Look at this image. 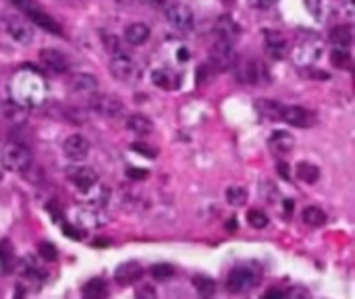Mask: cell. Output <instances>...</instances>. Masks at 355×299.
Segmentation results:
<instances>
[{"label":"cell","mask_w":355,"mask_h":299,"mask_svg":"<svg viewBox=\"0 0 355 299\" xmlns=\"http://www.w3.org/2000/svg\"><path fill=\"white\" fill-rule=\"evenodd\" d=\"M46 79L33 65H23L10 81V100L23 108L40 106L46 100Z\"/></svg>","instance_id":"6da1fadb"},{"label":"cell","mask_w":355,"mask_h":299,"mask_svg":"<svg viewBox=\"0 0 355 299\" xmlns=\"http://www.w3.org/2000/svg\"><path fill=\"white\" fill-rule=\"evenodd\" d=\"M2 166L15 173H27L33 166L31 150L19 142H8L2 150Z\"/></svg>","instance_id":"7a4b0ae2"},{"label":"cell","mask_w":355,"mask_h":299,"mask_svg":"<svg viewBox=\"0 0 355 299\" xmlns=\"http://www.w3.org/2000/svg\"><path fill=\"white\" fill-rule=\"evenodd\" d=\"M322 40L316 33H302L293 48V58L300 67H310L322 56Z\"/></svg>","instance_id":"3957f363"},{"label":"cell","mask_w":355,"mask_h":299,"mask_svg":"<svg viewBox=\"0 0 355 299\" xmlns=\"http://www.w3.org/2000/svg\"><path fill=\"white\" fill-rule=\"evenodd\" d=\"M10 4L17 6L31 23L40 25V29L50 31V33H54V35H62V27H60L46 10H42V8L35 4V0H10Z\"/></svg>","instance_id":"277c9868"},{"label":"cell","mask_w":355,"mask_h":299,"mask_svg":"<svg viewBox=\"0 0 355 299\" xmlns=\"http://www.w3.org/2000/svg\"><path fill=\"white\" fill-rule=\"evenodd\" d=\"M0 25L4 29V33L15 40L17 44L21 46H27L33 42V27L23 19V17H17V15H2L0 17Z\"/></svg>","instance_id":"5b68a950"},{"label":"cell","mask_w":355,"mask_h":299,"mask_svg":"<svg viewBox=\"0 0 355 299\" xmlns=\"http://www.w3.org/2000/svg\"><path fill=\"white\" fill-rule=\"evenodd\" d=\"M237 52L233 48V44H227V42H216L210 50V58H208V65L214 73H225V71H233L235 65H237Z\"/></svg>","instance_id":"8992f818"},{"label":"cell","mask_w":355,"mask_h":299,"mask_svg":"<svg viewBox=\"0 0 355 299\" xmlns=\"http://www.w3.org/2000/svg\"><path fill=\"white\" fill-rule=\"evenodd\" d=\"M87 106H89V110H94L96 114L106 117V119H116L125 112L123 102L110 94H92Z\"/></svg>","instance_id":"52a82bcc"},{"label":"cell","mask_w":355,"mask_h":299,"mask_svg":"<svg viewBox=\"0 0 355 299\" xmlns=\"http://www.w3.org/2000/svg\"><path fill=\"white\" fill-rule=\"evenodd\" d=\"M110 73H112L114 79H119L123 83H131V81H135L139 77V67L129 54L116 52L110 58Z\"/></svg>","instance_id":"ba28073f"},{"label":"cell","mask_w":355,"mask_h":299,"mask_svg":"<svg viewBox=\"0 0 355 299\" xmlns=\"http://www.w3.org/2000/svg\"><path fill=\"white\" fill-rule=\"evenodd\" d=\"M258 273L254 268H248V266H237L229 273L227 277V289L231 293H245L250 291L254 285H258Z\"/></svg>","instance_id":"9c48e42d"},{"label":"cell","mask_w":355,"mask_h":299,"mask_svg":"<svg viewBox=\"0 0 355 299\" xmlns=\"http://www.w3.org/2000/svg\"><path fill=\"white\" fill-rule=\"evenodd\" d=\"M166 21L175 31L189 33L193 29V10L187 4L175 2L166 8Z\"/></svg>","instance_id":"30bf717a"},{"label":"cell","mask_w":355,"mask_h":299,"mask_svg":"<svg viewBox=\"0 0 355 299\" xmlns=\"http://www.w3.org/2000/svg\"><path fill=\"white\" fill-rule=\"evenodd\" d=\"M69 181L83 194L92 191L96 185H98V173L92 169V166H73L69 173H67Z\"/></svg>","instance_id":"8fae6325"},{"label":"cell","mask_w":355,"mask_h":299,"mask_svg":"<svg viewBox=\"0 0 355 299\" xmlns=\"http://www.w3.org/2000/svg\"><path fill=\"white\" fill-rule=\"evenodd\" d=\"M281 121L293 125V127H312L316 123V117L312 110L304 108V106H283V114Z\"/></svg>","instance_id":"7c38bea8"},{"label":"cell","mask_w":355,"mask_h":299,"mask_svg":"<svg viewBox=\"0 0 355 299\" xmlns=\"http://www.w3.org/2000/svg\"><path fill=\"white\" fill-rule=\"evenodd\" d=\"M235 69H237V79L243 81V83H248V85H256L262 79V71H264V67L256 58L237 60Z\"/></svg>","instance_id":"4fadbf2b"},{"label":"cell","mask_w":355,"mask_h":299,"mask_svg":"<svg viewBox=\"0 0 355 299\" xmlns=\"http://www.w3.org/2000/svg\"><path fill=\"white\" fill-rule=\"evenodd\" d=\"M62 152L73 162L85 160L87 154H89V142L83 135H69L64 139V144H62Z\"/></svg>","instance_id":"5bb4252c"},{"label":"cell","mask_w":355,"mask_h":299,"mask_svg":"<svg viewBox=\"0 0 355 299\" xmlns=\"http://www.w3.org/2000/svg\"><path fill=\"white\" fill-rule=\"evenodd\" d=\"M214 33L218 35L220 42L235 44V42L239 40V35H241V27H239V23H237L231 15H223V17H218V21H216Z\"/></svg>","instance_id":"9a60e30c"},{"label":"cell","mask_w":355,"mask_h":299,"mask_svg":"<svg viewBox=\"0 0 355 299\" xmlns=\"http://www.w3.org/2000/svg\"><path fill=\"white\" fill-rule=\"evenodd\" d=\"M40 62H42L48 71L58 73V75H62V73L69 71V58H67L60 50H54V48H44V50H40Z\"/></svg>","instance_id":"2e32d148"},{"label":"cell","mask_w":355,"mask_h":299,"mask_svg":"<svg viewBox=\"0 0 355 299\" xmlns=\"http://www.w3.org/2000/svg\"><path fill=\"white\" fill-rule=\"evenodd\" d=\"M69 87L73 92H77V94L92 96L98 89V77L89 75V73H73L71 79H69Z\"/></svg>","instance_id":"e0dca14e"},{"label":"cell","mask_w":355,"mask_h":299,"mask_svg":"<svg viewBox=\"0 0 355 299\" xmlns=\"http://www.w3.org/2000/svg\"><path fill=\"white\" fill-rule=\"evenodd\" d=\"M266 50L272 58H285L289 54V44L283 33L279 31H266Z\"/></svg>","instance_id":"ac0fdd59"},{"label":"cell","mask_w":355,"mask_h":299,"mask_svg":"<svg viewBox=\"0 0 355 299\" xmlns=\"http://www.w3.org/2000/svg\"><path fill=\"white\" fill-rule=\"evenodd\" d=\"M141 275H144V268L137 262H125L114 271V281L119 285H131V283L139 281Z\"/></svg>","instance_id":"d6986e66"},{"label":"cell","mask_w":355,"mask_h":299,"mask_svg":"<svg viewBox=\"0 0 355 299\" xmlns=\"http://www.w3.org/2000/svg\"><path fill=\"white\" fill-rule=\"evenodd\" d=\"M268 146H270V150H272L277 156H285V154H289V152L293 150L295 137H293L291 133H287V131H275V133L270 135V139H268Z\"/></svg>","instance_id":"ffe728a7"},{"label":"cell","mask_w":355,"mask_h":299,"mask_svg":"<svg viewBox=\"0 0 355 299\" xmlns=\"http://www.w3.org/2000/svg\"><path fill=\"white\" fill-rule=\"evenodd\" d=\"M123 37H125V42L131 44V46H141V44H146L148 37H150V27H148L146 23H139V21H137V23H131V25H127Z\"/></svg>","instance_id":"44dd1931"},{"label":"cell","mask_w":355,"mask_h":299,"mask_svg":"<svg viewBox=\"0 0 355 299\" xmlns=\"http://www.w3.org/2000/svg\"><path fill=\"white\" fill-rule=\"evenodd\" d=\"M329 40L335 48H349L354 42V27L352 25H335L329 33Z\"/></svg>","instance_id":"7402d4cb"},{"label":"cell","mask_w":355,"mask_h":299,"mask_svg":"<svg viewBox=\"0 0 355 299\" xmlns=\"http://www.w3.org/2000/svg\"><path fill=\"white\" fill-rule=\"evenodd\" d=\"M152 81L160 89H177L179 87V75L171 69H156L152 73Z\"/></svg>","instance_id":"603a6c76"},{"label":"cell","mask_w":355,"mask_h":299,"mask_svg":"<svg viewBox=\"0 0 355 299\" xmlns=\"http://www.w3.org/2000/svg\"><path fill=\"white\" fill-rule=\"evenodd\" d=\"M256 110L268 119V121H281V114H283V104L277 102V100H268V98H262L256 102Z\"/></svg>","instance_id":"cb8c5ba5"},{"label":"cell","mask_w":355,"mask_h":299,"mask_svg":"<svg viewBox=\"0 0 355 299\" xmlns=\"http://www.w3.org/2000/svg\"><path fill=\"white\" fill-rule=\"evenodd\" d=\"M127 129H129L131 133H135V135L146 137V135H150V133L154 131V123H152L146 114H131V117L127 119Z\"/></svg>","instance_id":"d4e9b609"},{"label":"cell","mask_w":355,"mask_h":299,"mask_svg":"<svg viewBox=\"0 0 355 299\" xmlns=\"http://www.w3.org/2000/svg\"><path fill=\"white\" fill-rule=\"evenodd\" d=\"M295 175H297V179H300L302 183L314 185V183H318V179H320V169H318L316 164H312V162H300Z\"/></svg>","instance_id":"484cf974"},{"label":"cell","mask_w":355,"mask_h":299,"mask_svg":"<svg viewBox=\"0 0 355 299\" xmlns=\"http://www.w3.org/2000/svg\"><path fill=\"white\" fill-rule=\"evenodd\" d=\"M15 264H17V258H15L12 244L8 239H2L0 241V266H2V273H12Z\"/></svg>","instance_id":"4316f807"},{"label":"cell","mask_w":355,"mask_h":299,"mask_svg":"<svg viewBox=\"0 0 355 299\" xmlns=\"http://www.w3.org/2000/svg\"><path fill=\"white\" fill-rule=\"evenodd\" d=\"M81 293H83V298L87 299H102L108 296V287H106V283L102 279H92V281H87L83 285Z\"/></svg>","instance_id":"83f0119b"},{"label":"cell","mask_w":355,"mask_h":299,"mask_svg":"<svg viewBox=\"0 0 355 299\" xmlns=\"http://www.w3.org/2000/svg\"><path fill=\"white\" fill-rule=\"evenodd\" d=\"M302 216H304V223L310 225V227H324L327 225V212L322 208H318V206L304 208Z\"/></svg>","instance_id":"f1b7e54d"},{"label":"cell","mask_w":355,"mask_h":299,"mask_svg":"<svg viewBox=\"0 0 355 299\" xmlns=\"http://www.w3.org/2000/svg\"><path fill=\"white\" fill-rule=\"evenodd\" d=\"M193 287H196V291H198L200 296H204V298H210V296L216 293V283H214L210 277H204V275L193 277Z\"/></svg>","instance_id":"f546056e"},{"label":"cell","mask_w":355,"mask_h":299,"mask_svg":"<svg viewBox=\"0 0 355 299\" xmlns=\"http://www.w3.org/2000/svg\"><path fill=\"white\" fill-rule=\"evenodd\" d=\"M306 6L318 21H324L331 12V0H306Z\"/></svg>","instance_id":"4dcf8cb0"},{"label":"cell","mask_w":355,"mask_h":299,"mask_svg":"<svg viewBox=\"0 0 355 299\" xmlns=\"http://www.w3.org/2000/svg\"><path fill=\"white\" fill-rule=\"evenodd\" d=\"M225 198H227V202H229L231 206H243V204L248 202V189L241 187V185H231V187L227 189Z\"/></svg>","instance_id":"1f68e13d"},{"label":"cell","mask_w":355,"mask_h":299,"mask_svg":"<svg viewBox=\"0 0 355 299\" xmlns=\"http://www.w3.org/2000/svg\"><path fill=\"white\" fill-rule=\"evenodd\" d=\"M331 62L341 69H352V54L349 48H335L331 54Z\"/></svg>","instance_id":"d6a6232c"},{"label":"cell","mask_w":355,"mask_h":299,"mask_svg":"<svg viewBox=\"0 0 355 299\" xmlns=\"http://www.w3.org/2000/svg\"><path fill=\"white\" fill-rule=\"evenodd\" d=\"M248 223H250V227H254V229H266L268 227V216L262 212V210H250L248 212Z\"/></svg>","instance_id":"836d02e7"},{"label":"cell","mask_w":355,"mask_h":299,"mask_svg":"<svg viewBox=\"0 0 355 299\" xmlns=\"http://www.w3.org/2000/svg\"><path fill=\"white\" fill-rule=\"evenodd\" d=\"M37 254H40V258H44L46 262H54V260L58 258V252H56V248H54L50 241H42V244L37 246Z\"/></svg>","instance_id":"e575fe53"},{"label":"cell","mask_w":355,"mask_h":299,"mask_svg":"<svg viewBox=\"0 0 355 299\" xmlns=\"http://www.w3.org/2000/svg\"><path fill=\"white\" fill-rule=\"evenodd\" d=\"M152 275H154V279L164 281V279H168V277H173V275H175V268H173V266H168V264H156V266L152 268Z\"/></svg>","instance_id":"d590c367"},{"label":"cell","mask_w":355,"mask_h":299,"mask_svg":"<svg viewBox=\"0 0 355 299\" xmlns=\"http://www.w3.org/2000/svg\"><path fill=\"white\" fill-rule=\"evenodd\" d=\"M104 48H106V52H110V54H116V52H121V44H119V37H114V35H104Z\"/></svg>","instance_id":"8d00e7d4"},{"label":"cell","mask_w":355,"mask_h":299,"mask_svg":"<svg viewBox=\"0 0 355 299\" xmlns=\"http://www.w3.org/2000/svg\"><path fill=\"white\" fill-rule=\"evenodd\" d=\"M131 148H133L137 154L146 156V158H156V156H158V150H154V148H150V146H146V144H131Z\"/></svg>","instance_id":"74e56055"},{"label":"cell","mask_w":355,"mask_h":299,"mask_svg":"<svg viewBox=\"0 0 355 299\" xmlns=\"http://www.w3.org/2000/svg\"><path fill=\"white\" fill-rule=\"evenodd\" d=\"M62 233H64L69 239H75V241L83 239V233H81V229H77V227H73V225H62Z\"/></svg>","instance_id":"f35d334b"},{"label":"cell","mask_w":355,"mask_h":299,"mask_svg":"<svg viewBox=\"0 0 355 299\" xmlns=\"http://www.w3.org/2000/svg\"><path fill=\"white\" fill-rule=\"evenodd\" d=\"M212 73H214V71L210 69V65H208V62L200 65V67H198V83L202 85V83H204V77H206V81H208Z\"/></svg>","instance_id":"ab89813d"},{"label":"cell","mask_w":355,"mask_h":299,"mask_svg":"<svg viewBox=\"0 0 355 299\" xmlns=\"http://www.w3.org/2000/svg\"><path fill=\"white\" fill-rule=\"evenodd\" d=\"M248 4L258 10H266V8H272L277 4V0H248Z\"/></svg>","instance_id":"60d3db41"},{"label":"cell","mask_w":355,"mask_h":299,"mask_svg":"<svg viewBox=\"0 0 355 299\" xmlns=\"http://www.w3.org/2000/svg\"><path fill=\"white\" fill-rule=\"evenodd\" d=\"M127 177H129V179H133V181H144V179H148V171H141V169H133V166H129V169H127Z\"/></svg>","instance_id":"b9f144b4"},{"label":"cell","mask_w":355,"mask_h":299,"mask_svg":"<svg viewBox=\"0 0 355 299\" xmlns=\"http://www.w3.org/2000/svg\"><path fill=\"white\" fill-rule=\"evenodd\" d=\"M264 298H287V291H285V289H268V291L264 293Z\"/></svg>","instance_id":"7bdbcfd3"},{"label":"cell","mask_w":355,"mask_h":299,"mask_svg":"<svg viewBox=\"0 0 355 299\" xmlns=\"http://www.w3.org/2000/svg\"><path fill=\"white\" fill-rule=\"evenodd\" d=\"M339 4H341V6H343V10H345V12H347V15H349V17H352V15H354V10H355L354 0H341V2H339Z\"/></svg>","instance_id":"ee69618b"},{"label":"cell","mask_w":355,"mask_h":299,"mask_svg":"<svg viewBox=\"0 0 355 299\" xmlns=\"http://www.w3.org/2000/svg\"><path fill=\"white\" fill-rule=\"evenodd\" d=\"M279 173H281V177H283V179H287V181L291 179V173H289V169H287V164H285V162H279Z\"/></svg>","instance_id":"f6af8a7d"},{"label":"cell","mask_w":355,"mask_h":299,"mask_svg":"<svg viewBox=\"0 0 355 299\" xmlns=\"http://www.w3.org/2000/svg\"><path fill=\"white\" fill-rule=\"evenodd\" d=\"M189 50L187 48H179V52H177V58L181 60V62H185V60H189Z\"/></svg>","instance_id":"bcb514c9"},{"label":"cell","mask_w":355,"mask_h":299,"mask_svg":"<svg viewBox=\"0 0 355 299\" xmlns=\"http://www.w3.org/2000/svg\"><path fill=\"white\" fill-rule=\"evenodd\" d=\"M285 210L291 214V210H293V202H291V200H287V202H285Z\"/></svg>","instance_id":"7dc6e473"},{"label":"cell","mask_w":355,"mask_h":299,"mask_svg":"<svg viewBox=\"0 0 355 299\" xmlns=\"http://www.w3.org/2000/svg\"><path fill=\"white\" fill-rule=\"evenodd\" d=\"M223 2H225V4H233L235 0H223Z\"/></svg>","instance_id":"c3c4849f"},{"label":"cell","mask_w":355,"mask_h":299,"mask_svg":"<svg viewBox=\"0 0 355 299\" xmlns=\"http://www.w3.org/2000/svg\"><path fill=\"white\" fill-rule=\"evenodd\" d=\"M4 166H0V179H2V175H4V171H2Z\"/></svg>","instance_id":"681fc988"}]
</instances>
